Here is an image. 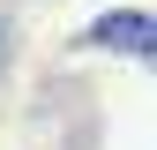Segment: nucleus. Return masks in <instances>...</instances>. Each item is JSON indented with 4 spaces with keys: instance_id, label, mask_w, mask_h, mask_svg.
I'll return each instance as SVG.
<instances>
[{
    "instance_id": "obj_1",
    "label": "nucleus",
    "mask_w": 157,
    "mask_h": 150,
    "mask_svg": "<svg viewBox=\"0 0 157 150\" xmlns=\"http://www.w3.org/2000/svg\"><path fill=\"white\" fill-rule=\"evenodd\" d=\"M75 45L82 53H120V60L150 68V8H105V15H90L75 30Z\"/></svg>"
},
{
    "instance_id": "obj_2",
    "label": "nucleus",
    "mask_w": 157,
    "mask_h": 150,
    "mask_svg": "<svg viewBox=\"0 0 157 150\" xmlns=\"http://www.w3.org/2000/svg\"><path fill=\"white\" fill-rule=\"evenodd\" d=\"M8 53H15V15H8V0H0V68H8Z\"/></svg>"
}]
</instances>
